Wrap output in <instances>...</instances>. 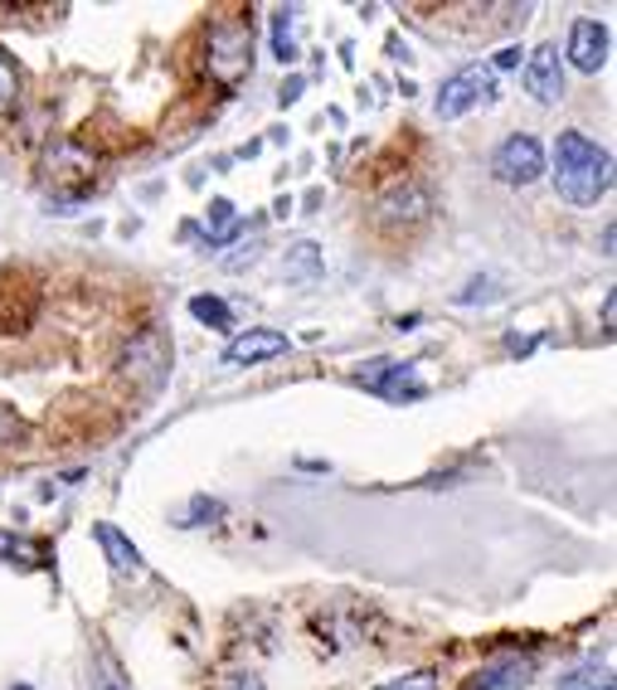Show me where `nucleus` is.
Here are the masks:
<instances>
[{"label":"nucleus","instance_id":"nucleus-17","mask_svg":"<svg viewBox=\"0 0 617 690\" xmlns=\"http://www.w3.org/2000/svg\"><path fill=\"white\" fill-rule=\"evenodd\" d=\"M15 93H20V73H15V64H10L6 49H0V113L15 107Z\"/></svg>","mask_w":617,"mask_h":690},{"label":"nucleus","instance_id":"nucleus-1","mask_svg":"<svg viewBox=\"0 0 617 690\" xmlns=\"http://www.w3.org/2000/svg\"><path fill=\"white\" fill-rule=\"evenodd\" d=\"M554 185L569 205H598L613 190V156L588 132H560L554 142Z\"/></svg>","mask_w":617,"mask_h":690},{"label":"nucleus","instance_id":"nucleus-23","mask_svg":"<svg viewBox=\"0 0 617 690\" xmlns=\"http://www.w3.org/2000/svg\"><path fill=\"white\" fill-rule=\"evenodd\" d=\"M15 690H30V686H15Z\"/></svg>","mask_w":617,"mask_h":690},{"label":"nucleus","instance_id":"nucleus-10","mask_svg":"<svg viewBox=\"0 0 617 690\" xmlns=\"http://www.w3.org/2000/svg\"><path fill=\"white\" fill-rule=\"evenodd\" d=\"M608 49H613V34H608V24H598V20H574V30H569V64L578 73H598L603 64H608Z\"/></svg>","mask_w":617,"mask_h":690},{"label":"nucleus","instance_id":"nucleus-9","mask_svg":"<svg viewBox=\"0 0 617 690\" xmlns=\"http://www.w3.org/2000/svg\"><path fill=\"white\" fill-rule=\"evenodd\" d=\"M525 93L535 103H560L564 97V59L554 44H540L535 54L525 59Z\"/></svg>","mask_w":617,"mask_h":690},{"label":"nucleus","instance_id":"nucleus-11","mask_svg":"<svg viewBox=\"0 0 617 690\" xmlns=\"http://www.w3.org/2000/svg\"><path fill=\"white\" fill-rule=\"evenodd\" d=\"M530 676H535V661H530V657H505V661L481 667L462 690H525Z\"/></svg>","mask_w":617,"mask_h":690},{"label":"nucleus","instance_id":"nucleus-18","mask_svg":"<svg viewBox=\"0 0 617 690\" xmlns=\"http://www.w3.org/2000/svg\"><path fill=\"white\" fill-rule=\"evenodd\" d=\"M316 268H321L316 243H297V253H292V263H287V278H316Z\"/></svg>","mask_w":617,"mask_h":690},{"label":"nucleus","instance_id":"nucleus-24","mask_svg":"<svg viewBox=\"0 0 617 690\" xmlns=\"http://www.w3.org/2000/svg\"><path fill=\"white\" fill-rule=\"evenodd\" d=\"M113 690H117V686H113Z\"/></svg>","mask_w":617,"mask_h":690},{"label":"nucleus","instance_id":"nucleus-14","mask_svg":"<svg viewBox=\"0 0 617 690\" xmlns=\"http://www.w3.org/2000/svg\"><path fill=\"white\" fill-rule=\"evenodd\" d=\"M190 316L195 322H205V326H229L233 316H229V306L219 302V297H209V292H200V297H190Z\"/></svg>","mask_w":617,"mask_h":690},{"label":"nucleus","instance_id":"nucleus-15","mask_svg":"<svg viewBox=\"0 0 617 690\" xmlns=\"http://www.w3.org/2000/svg\"><path fill=\"white\" fill-rule=\"evenodd\" d=\"M273 54L282 59V64L297 59V40H292V10H278V15H273Z\"/></svg>","mask_w":617,"mask_h":690},{"label":"nucleus","instance_id":"nucleus-3","mask_svg":"<svg viewBox=\"0 0 617 690\" xmlns=\"http://www.w3.org/2000/svg\"><path fill=\"white\" fill-rule=\"evenodd\" d=\"M428 215H433V195H428L418 180L389 185V190L375 200V224L389 229V233H414L418 224H428Z\"/></svg>","mask_w":617,"mask_h":690},{"label":"nucleus","instance_id":"nucleus-16","mask_svg":"<svg viewBox=\"0 0 617 690\" xmlns=\"http://www.w3.org/2000/svg\"><path fill=\"white\" fill-rule=\"evenodd\" d=\"M209 521H224V501H215V496H195L180 525H209Z\"/></svg>","mask_w":617,"mask_h":690},{"label":"nucleus","instance_id":"nucleus-4","mask_svg":"<svg viewBox=\"0 0 617 690\" xmlns=\"http://www.w3.org/2000/svg\"><path fill=\"white\" fill-rule=\"evenodd\" d=\"M491 176H496L501 185H535L540 176H545V146H540L535 137H505L496 146V156H491Z\"/></svg>","mask_w":617,"mask_h":690},{"label":"nucleus","instance_id":"nucleus-13","mask_svg":"<svg viewBox=\"0 0 617 690\" xmlns=\"http://www.w3.org/2000/svg\"><path fill=\"white\" fill-rule=\"evenodd\" d=\"M560 690H617L608 667H578L569 676H560Z\"/></svg>","mask_w":617,"mask_h":690},{"label":"nucleus","instance_id":"nucleus-6","mask_svg":"<svg viewBox=\"0 0 617 690\" xmlns=\"http://www.w3.org/2000/svg\"><path fill=\"white\" fill-rule=\"evenodd\" d=\"M355 385H365L369 394H385L389 404H404V399H423L428 385L418 379L414 365L404 360H365L355 369Z\"/></svg>","mask_w":617,"mask_h":690},{"label":"nucleus","instance_id":"nucleus-2","mask_svg":"<svg viewBox=\"0 0 617 690\" xmlns=\"http://www.w3.org/2000/svg\"><path fill=\"white\" fill-rule=\"evenodd\" d=\"M205 69L219 88H239L253 73V30L243 20H219L205 44Z\"/></svg>","mask_w":617,"mask_h":690},{"label":"nucleus","instance_id":"nucleus-7","mask_svg":"<svg viewBox=\"0 0 617 690\" xmlns=\"http://www.w3.org/2000/svg\"><path fill=\"white\" fill-rule=\"evenodd\" d=\"M127 375L142 389H160V379L170 375V341L160 326H146L142 336H132L127 345Z\"/></svg>","mask_w":617,"mask_h":690},{"label":"nucleus","instance_id":"nucleus-20","mask_svg":"<svg viewBox=\"0 0 617 690\" xmlns=\"http://www.w3.org/2000/svg\"><path fill=\"white\" fill-rule=\"evenodd\" d=\"M521 64V44H505V49H496V59H491V73L496 69H515Z\"/></svg>","mask_w":617,"mask_h":690},{"label":"nucleus","instance_id":"nucleus-21","mask_svg":"<svg viewBox=\"0 0 617 690\" xmlns=\"http://www.w3.org/2000/svg\"><path fill=\"white\" fill-rule=\"evenodd\" d=\"M297 97H302V79H287V88H282V107L297 103Z\"/></svg>","mask_w":617,"mask_h":690},{"label":"nucleus","instance_id":"nucleus-5","mask_svg":"<svg viewBox=\"0 0 617 690\" xmlns=\"http://www.w3.org/2000/svg\"><path fill=\"white\" fill-rule=\"evenodd\" d=\"M491 97H496V73H491V69H462V73H452V79L442 83L433 113L442 122H452V117L472 113L477 103H491Z\"/></svg>","mask_w":617,"mask_h":690},{"label":"nucleus","instance_id":"nucleus-22","mask_svg":"<svg viewBox=\"0 0 617 690\" xmlns=\"http://www.w3.org/2000/svg\"><path fill=\"white\" fill-rule=\"evenodd\" d=\"M613 316H617V302H613V292H608V302H603V326L613 331Z\"/></svg>","mask_w":617,"mask_h":690},{"label":"nucleus","instance_id":"nucleus-12","mask_svg":"<svg viewBox=\"0 0 617 690\" xmlns=\"http://www.w3.org/2000/svg\"><path fill=\"white\" fill-rule=\"evenodd\" d=\"M93 540H97V545H103V554H107V564H113V569H117V574H142V569H146V564H142V550H137V545H132V540H127V535H122V530H117V525L97 521V525H93Z\"/></svg>","mask_w":617,"mask_h":690},{"label":"nucleus","instance_id":"nucleus-19","mask_svg":"<svg viewBox=\"0 0 617 690\" xmlns=\"http://www.w3.org/2000/svg\"><path fill=\"white\" fill-rule=\"evenodd\" d=\"M379 690H433V671H414V676H404V681H389Z\"/></svg>","mask_w":617,"mask_h":690},{"label":"nucleus","instance_id":"nucleus-8","mask_svg":"<svg viewBox=\"0 0 617 690\" xmlns=\"http://www.w3.org/2000/svg\"><path fill=\"white\" fill-rule=\"evenodd\" d=\"M282 351H287V336H282V331L253 326V331H243V336H233V341L224 345L219 365H229V369H249V365L273 360V355H282Z\"/></svg>","mask_w":617,"mask_h":690}]
</instances>
